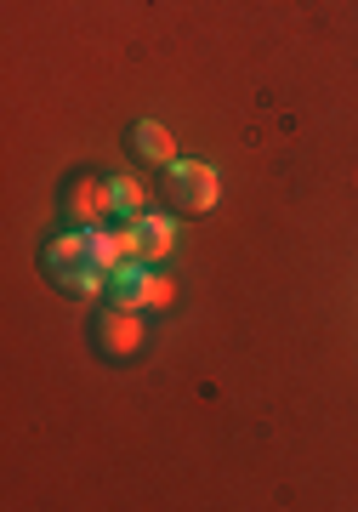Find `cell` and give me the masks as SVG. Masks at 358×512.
Here are the masks:
<instances>
[{"mask_svg":"<svg viewBox=\"0 0 358 512\" xmlns=\"http://www.w3.org/2000/svg\"><path fill=\"white\" fill-rule=\"evenodd\" d=\"M46 274L57 279V291L80 296V302H91V296L108 291V274L91 262L86 251V228H74V234H57L52 245H46Z\"/></svg>","mask_w":358,"mask_h":512,"instance_id":"1","label":"cell"},{"mask_svg":"<svg viewBox=\"0 0 358 512\" xmlns=\"http://www.w3.org/2000/svg\"><path fill=\"white\" fill-rule=\"evenodd\" d=\"M171 296H177L171 274H160L154 262H137V256L108 274V302H120V308H171Z\"/></svg>","mask_w":358,"mask_h":512,"instance_id":"2","label":"cell"},{"mask_svg":"<svg viewBox=\"0 0 358 512\" xmlns=\"http://www.w3.org/2000/svg\"><path fill=\"white\" fill-rule=\"evenodd\" d=\"M165 194H171L177 211H211L222 200V177L205 160H171L165 165Z\"/></svg>","mask_w":358,"mask_h":512,"instance_id":"3","label":"cell"},{"mask_svg":"<svg viewBox=\"0 0 358 512\" xmlns=\"http://www.w3.org/2000/svg\"><path fill=\"white\" fill-rule=\"evenodd\" d=\"M148 342V325H143V308H120V302H108V313L97 319V348L108 359H131V353H143Z\"/></svg>","mask_w":358,"mask_h":512,"instance_id":"4","label":"cell"},{"mask_svg":"<svg viewBox=\"0 0 358 512\" xmlns=\"http://www.w3.org/2000/svg\"><path fill=\"white\" fill-rule=\"evenodd\" d=\"M126 251L137 256V262H160V256L177 251V228H171V217H154V211H143V217L126 222Z\"/></svg>","mask_w":358,"mask_h":512,"instance_id":"5","label":"cell"},{"mask_svg":"<svg viewBox=\"0 0 358 512\" xmlns=\"http://www.w3.org/2000/svg\"><path fill=\"white\" fill-rule=\"evenodd\" d=\"M63 211H69L80 228H97V222L114 217V200H108V183H97V177H80V183L63 194Z\"/></svg>","mask_w":358,"mask_h":512,"instance_id":"6","label":"cell"},{"mask_svg":"<svg viewBox=\"0 0 358 512\" xmlns=\"http://www.w3.org/2000/svg\"><path fill=\"white\" fill-rule=\"evenodd\" d=\"M86 251H91V262L103 268V274H114L120 262H131V251H126V228H86Z\"/></svg>","mask_w":358,"mask_h":512,"instance_id":"7","label":"cell"},{"mask_svg":"<svg viewBox=\"0 0 358 512\" xmlns=\"http://www.w3.org/2000/svg\"><path fill=\"white\" fill-rule=\"evenodd\" d=\"M137 154L154 160V165H171L177 160V137H171L160 120H143V126H137Z\"/></svg>","mask_w":358,"mask_h":512,"instance_id":"8","label":"cell"},{"mask_svg":"<svg viewBox=\"0 0 358 512\" xmlns=\"http://www.w3.org/2000/svg\"><path fill=\"white\" fill-rule=\"evenodd\" d=\"M108 200H114V217L120 222L143 217V183L137 177H108Z\"/></svg>","mask_w":358,"mask_h":512,"instance_id":"9","label":"cell"}]
</instances>
